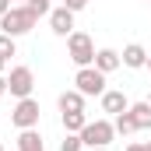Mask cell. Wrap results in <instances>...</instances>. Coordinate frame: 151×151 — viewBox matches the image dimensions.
I'll return each instance as SVG.
<instances>
[{
    "instance_id": "7a4b0ae2",
    "label": "cell",
    "mask_w": 151,
    "mask_h": 151,
    "mask_svg": "<svg viewBox=\"0 0 151 151\" xmlns=\"http://www.w3.org/2000/svg\"><path fill=\"white\" fill-rule=\"evenodd\" d=\"M116 137V127L113 119H88L84 123V130H81V141H84V148H109Z\"/></svg>"
},
{
    "instance_id": "d4e9b609",
    "label": "cell",
    "mask_w": 151,
    "mask_h": 151,
    "mask_svg": "<svg viewBox=\"0 0 151 151\" xmlns=\"http://www.w3.org/2000/svg\"><path fill=\"white\" fill-rule=\"evenodd\" d=\"M144 151H151V141H148V144H144Z\"/></svg>"
},
{
    "instance_id": "cb8c5ba5",
    "label": "cell",
    "mask_w": 151,
    "mask_h": 151,
    "mask_svg": "<svg viewBox=\"0 0 151 151\" xmlns=\"http://www.w3.org/2000/svg\"><path fill=\"white\" fill-rule=\"evenodd\" d=\"M11 4H28V0H11Z\"/></svg>"
},
{
    "instance_id": "9a60e30c",
    "label": "cell",
    "mask_w": 151,
    "mask_h": 151,
    "mask_svg": "<svg viewBox=\"0 0 151 151\" xmlns=\"http://www.w3.org/2000/svg\"><path fill=\"white\" fill-rule=\"evenodd\" d=\"M60 119H63V130H67V134H81L84 123H88L84 113H60Z\"/></svg>"
},
{
    "instance_id": "277c9868",
    "label": "cell",
    "mask_w": 151,
    "mask_h": 151,
    "mask_svg": "<svg viewBox=\"0 0 151 151\" xmlns=\"http://www.w3.org/2000/svg\"><path fill=\"white\" fill-rule=\"evenodd\" d=\"M74 88L84 95V99H99L102 91H106V74L102 70H95V67H77V74H74Z\"/></svg>"
},
{
    "instance_id": "603a6c76",
    "label": "cell",
    "mask_w": 151,
    "mask_h": 151,
    "mask_svg": "<svg viewBox=\"0 0 151 151\" xmlns=\"http://www.w3.org/2000/svg\"><path fill=\"white\" fill-rule=\"evenodd\" d=\"M4 70H7V60H4V56H0V74H4Z\"/></svg>"
},
{
    "instance_id": "d6986e66",
    "label": "cell",
    "mask_w": 151,
    "mask_h": 151,
    "mask_svg": "<svg viewBox=\"0 0 151 151\" xmlns=\"http://www.w3.org/2000/svg\"><path fill=\"white\" fill-rule=\"evenodd\" d=\"M60 4H63V7H67V11H84V7H88V0H60Z\"/></svg>"
},
{
    "instance_id": "484cf974",
    "label": "cell",
    "mask_w": 151,
    "mask_h": 151,
    "mask_svg": "<svg viewBox=\"0 0 151 151\" xmlns=\"http://www.w3.org/2000/svg\"><path fill=\"white\" fill-rule=\"evenodd\" d=\"M148 70H151V53H148Z\"/></svg>"
},
{
    "instance_id": "52a82bcc",
    "label": "cell",
    "mask_w": 151,
    "mask_h": 151,
    "mask_svg": "<svg viewBox=\"0 0 151 151\" xmlns=\"http://www.w3.org/2000/svg\"><path fill=\"white\" fill-rule=\"evenodd\" d=\"M49 28H53V35L67 39L70 32H74V11H67L63 4L53 7V11H49Z\"/></svg>"
},
{
    "instance_id": "7402d4cb",
    "label": "cell",
    "mask_w": 151,
    "mask_h": 151,
    "mask_svg": "<svg viewBox=\"0 0 151 151\" xmlns=\"http://www.w3.org/2000/svg\"><path fill=\"white\" fill-rule=\"evenodd\" d=\"M127 151H144V144H127Z\"/></svg>"
},
{
    "instance_id": "e0dca14e",
    "label": "cell",
    "mask_w": 151,
    "mask_h": 151,
    "mask_svg": "<svg viewBox=\"0 0 151 151\" xmlns=\"http://www.w3.org/2000/svg\"><path fill=\"white\" fill-rule=\"evenodd\" d=\"M84 148V141H81V134H67L63 141H60V151H81Z\"/></svg>"
},
{
    "instance_id": "ba28073f",
    "label": "cell",
    "mask_w": 151,
    "mask_h": 151,
    "mask_svg": "<svg viewBox=\"0 0 151 151\" xmlns=\"http://www.w3.org/2000/svg\"><path fill=\"white\" fill-rule=\"evenodd\" d=\"M99 102H102V113H109V116H119V113H127V109H130L127 95H123V91H116V88H106V91L99 95Z\"/></svg>"
},
{
    "instance_id": "f546056e",
    "label": "cell",
    "mask_w": 151,
    "mask_h": 151,
    "mask_svg": "<svg viewBox=\"0 0 151 151\" xmlns=\"http://www.w3.org/2000/svg\"><path fill=\"white\" fill-rule=\"evenodd\" d=\"M148 4H151V0H148Z\"/></svg>"
},
{
    "instance_id": "9c48e42d",
    "label": "cell",
    "mask_w": 151,
    "mask_h": 151,
    "mask_svg": "<svg viewBox=\"0 0 151 151\" xmlns=\"http://www.w3.org/2000/svg\"><path fill=\"white\" fill-rule=\"evenodd\" d=\"M119 60H123V67H130V70H141V67H148V49H144L141 42H130V46H123Z\"/></svg>"
},
{
    "instance_id": "44dd1931",
    "label": "cell",
    "mask_w": 151,
    "mask_h": 151,
    "mask_svg": "<svg viewBox=\"0 0 151 151\" xmlns=\"http://www.w3.org/2000/svg\"><path fill=\"white\" fill-rule=\"evenodd\" d=\"M4 95H7V77L0 74V99H4Z\"/></svg>"
},
{
    "instance_id": "5bb4252c",
    "label": "cell",
    "mask_w": 151,
    "mask_h": 151,
    "mask_svg": "<svg viewBox=\"0 0 151 151\" xmlns=\"http://www.w3.org/2000/svg\"><path fill=\"white\" fill-rule=\"evenodd\" d=\"M113 127H116V134H119V137H130V134H137V123H134L130 109H127V113H119V116H113Z\"/></svg>"
},
{
    "instance_id": "4fadbf2b",
    "label": "cell",
    "mask_w": 151,
    "mask_h": 151,
    "mask_svg": "<svg viewBox=\"0 0 151 151\" xmlns=\"http://www.w3.org/2000/svg\"><path fill=\"white\" fill-rule=\"evenodd\" d=\"M130 116H134L137 130H151V106H148V102H137V106H130Z\"/></svg>"
},
{
    "instance_id": "ffe728a7",
    "label": "cell",
    "mask_w": 151,
    "mask_h": 151,
    "mask_svg": "<svg viewBox=\"0 0 151 151\" xmlns=\"http://www.w3.org/2000/svg\"><path fill=\"white\" fill-rule=\"evenodd\" d=\"M11 7H14V4H11V0H0V18H4V14H7V11H11Z\"/></svg>"
},
{
    "instance_id": "3957f363",
    "label": "cell",
    "mask_w": 151,
    "mask_h": 151,
    "mask_svg": "<svg viewBox=\"0 0 151 151\" xmlns=\"http://www.w3.org/2000/svg\"><path fill=\"white\" fill-rule=\"evenodd\" d=\"M67 56L77 67H91L95 63V42H91V35L88 32H70L67 35Z\"/></svg>"
},
{
    "instance_id": "6da1fadb",
    "label": "cell",
    "mask_w": 151,
    "mask_h": 151,
    "mask_svg": "<svg viewBox=\"0 0 151 151\" xmlns=\"http://www.w3.org/2000/svg\"><path fill=\"white\" fill-rule=\"evenodd\" d=\"M35 14L28 11V4H14L4 18H0V32L4 35H11V39H18V35H28L32 28H35Z\"/></svg>"
},
{
    "instance_id": "ac0fdd59",
    "label": "cell",
    "mask_w": 151,
    "mask_h": 151,
    "mask_svg": "<svg viewBox=\"0 0 151 151\" xmlns=\"http://www.w3.org/2000/svg\"><path fill=\"white\" fill-rule=\"evenodd\" d=\"M28 11H32L35 18H49L53 7H49V0H28Z\"/></svg>"
},
{
    "instance_id": "8fae6325",
    "label": "cell",
    "mask_w": 151,
    "mask_h": 151,
    "mask_svg": "<svg viewBox=\"0 0 151 151\" xmlns=\"http://www.w3.org/2000/svg\"><path fill=\"white\" fill-rule=\"evenodd\" d=\"M56 106H60V113H84V95L77 88H70V91H63L56 99Z\"/></svg>"
},
{
    "instance_id": "f1b7e54d",
    "label": "cell",
    "mask_w": 151,
    "mask_h": 151,
    "mask_svg": "<svg viewBox=\"0 0 151 151\" xmlns=\"http://www.w3.org/2000/svg\"><path fill=\"white\" fill-rule=\"evenodd\" d=\"M148 106H151V95H148Z\"/></svg>"
},
{
    "instance_id": "5b68a950",
    "label": "cell",
    "mask_w": 151,
    "mask_h": 151,
    "mask_svg": "<svg viewBox=\"0 0 151 151\" xmlns=\"http://www.w3.org/2000/svg\"><path fill=\"white\" fill-rule=\"evenodd\" d=\"M39 116H42V109H39L35 99L28 95V99H18V106L11 109V123L18 130H32V127H39Z\"/></svg>"
},
{
    "instance_id": "7c38bea8",
    "label": "cell",
    "mask_w": 151,
    "mask_h": 151,
    "mask_svg": "<svg viewBox=\"0 0 151 151\" xmlns=\"http://www.w3.org/2000/svg\"><path fill=\"white\" fill-rule=\"evenodd\" d=\"M18 151H46V144H42V134H39L35 127L18 134Z\"/></svg>"
},
{
    "instance_id": "83f0119b",
    "label": "cell",
    "mask_w": 151,
    "mask_h": 151,
    "mask_svg": "<svg viewBox=\"0 0 151 151\" xmlns=\"http://www.w3.org/2000/svg\"><path fill=\"white\" fill-rule=\"evenodd\" d=\"M0 151H4V141H0Z\"/></svg>"
},
{
    "instance_id": "30bf717a",
    "label": "cell",
    "mask_w": 151,
    "mask_h": 151,
    "mask_svg": "<svg viewBox=\"0 0 151 151\" xmlns=\"http://www.w3.org/2000/svg\"><path fill=\"white\" fill-rule=\"evenodd\" d=\"M95 70H102V74H113V70H119L123 67V60H119V53L116 49H95V63H91Z\"/></svg>"
},
{
    "instance_id": "8992f818",
    "label": "cell",
    "mask_w": 151,
    "mask_h": 151,
    "mask_svg": "<svg viewBox=\"0 0 151 151\" xmlns=\"http://www.w3.org/2000/svg\"><path fill=\"white\" fill-rule=\"evenodd\" d=\"M32 88H35L32 67H11V74H7V91H11L14 99H28Z\"/></svg>"
},
{
    "instance_id": "4316f807",
    "label": "cell",
    "mask_w": 151,
    "mask_h": 151,
    "mask_svg": "<svg viewBox=\"0 0 151 151\" xmlns=\"http://www.w3.org/2000/svg\"><path fill=\"white\" fill-rule=\"evenodd\" d=\"M91 151H109V148H91Z\"/></svg>"
},
{
    "instance_id": "2e32d148",
    "label": "cell",
    "mask_w": 151,
    "mask_h": 151,
    "mask_svg": "<svg viewBox=\"0 0 151 151\" xmlns=\"http://www.w3.org/2000/svg\"><path fill=\"white\" fill-rule=\"evenodd\" d=\"M0 56H4V60L18 56V42H14L11 35H4V32H0Z\"/></svg>"
}]
</instances>
